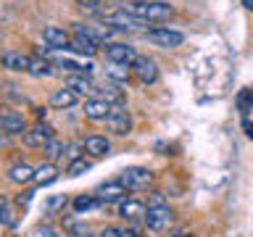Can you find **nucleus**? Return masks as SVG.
Masks as SVG:
<instances>
[{
	"label": "nucleus",
	"mask_w": 253,
	"mask_h": 237,
	"mask_svg": "<svg viewBox=\"0 0 253 237\" xmlns=\"http://www.w3.org/2000/svg\"><path fill=\"white\" fill-rule=\"evenodd\" d=\"M103 21H106V27H111V29H142V27H148V21L132 16L129 11H124V8L116 13H108Z\"/></svg>",
	"instance_id": "6e6552de"
},
{
	"label": "nucleus",
	"mask_w": 253,
	"mask_h": 237,
	"mask_svg": "<svg viewBox=\"0 0 253 237\" xmlns=\"http://www.w3.org/2000/svg\"><path fill=\"white\" fill-rule=\"evenodd\" d=\"M111 103L106 98H87L84 100V118H90V121H106L108 114H111Z\"/></svg>",
	"instance_id": "9d476101"
},
{
	"label": "nucleus",
	"mask_w": 253,
	"mask_h": 237,
	"mask_svg": "<svg viewBox=\"0 0 253 237\" xmlns=\"http://www.w3.org/2000/svg\"><path fill=\"white\" fill-rule=\"evenodd\" d=\"M92 169V161H84V158H77V161H71L69 163V169H66V174L69 177H82L84 171H90Z\"/></svg>",
	"instance_id": "cd10ccee"
},
{
	"label": "nucleus",
	"mask_w": 253,
	"mask_h": 237,
	"mask_svg": "<svg viewBox=\"0 0 253 237\" xmlns=\"http://www.w3.org/2000/svg\"><path fill=\"white\" fill-rule=\"evenodd\" d=\"M119 182L126 187V190H145L148 185H153V174L142 166H132V169H124Z\"/></svg>",
	"instance_id": "20e7f679"
},
{
	"label": "nucleus",
	"mask_w": 253,
	"mask_h": 237,
	"mask_svg": "<svg viewBox=\"0 0 253 237\" xmlns=\"http://www.w3.org/2000/svg\"><path fill=\"white\" fill-rule=\"evenodd\" d=\"M106 126H108L114 134H119V137L129 134V129H132L129 111H126L124 106H114V108H111V114H108V118H106Z\"/></svg>",
	"instance_id": "423d86ee"
},
{
	"label": "nucleus",
	"mask_w": 253,
	"mask_h": 237,
	"mask_svg": "<svg viewBox=\"0 0 253 237\" xmlns=\"http://www.w3.org/2000/svg\"><path fill=\"white\" fill-rule=\"evenodd\" d=\"M71 205H74V211H77V213H82V211L98 208L100 200H98L95 195H87V193H82V195H77V198H74V203H71Z\"/></svg>",
	"instance_id": "a878e982"
},
{
	"label": "nucleus",
	"mask_w": 253,
	"mask_h": 237,
	"mask_svg": "<svg viewBox=\"0 0 253 237\" xmlns=\"http://www.w3.org/2000/svg\"><path fill=\"white\" fill-rule=\"evenodd\" d=\"M137 232L134 229H124V227H106V229H100V235L98 237H134Z\"/></svg>",
	"instance_id": "c756f323"
},
{
	"label": "nucleus",
	"mask_w": 253,
	"mask_h": 237,
	"mask_svg": "<svg viewBox=\"0 0 253 237\" xmlns=\"http://www.w3.org/2000/svg\"><path fill=\"white\" fill-rule=\"evenodd\" d=\"M58 66L71 71V74H87L90 77V71L95 69L92 63H84V61H71V58H58Z\"/></svg>",
	"instance_id": "b1692460"
},
{
	"label": "nucleus",
	"mask_w": 253,
	"mask_h": 237,
	"mask_svg": "<svg viewBox=\"0 0 253 237\" xmlns=\"http://www.w3.org/2000/svg\"><path fill=\"white\" fill-rule=\"evenodd\" d=\"M84 150H87L92 158H103V156H108L111 142H108L106 137H100V134H90V137L84 140Z\"/></svg>",
	"instance_id": "a211bd4d"
},
{
	"label": "nucleus",
	"mask_w": 253,
	"mask_h": 237,
	"mask_svg": "<svg viewBox=\"0 0 253 237\" xmlns=\"http://www.w3.org/2000/svg\"><path fill=\"white\" fill-rule=\"evenodd\" d=\"M243 5L248 8V11H253V0H243Z\"/></svg>",
	"instance_id": "c9c22d12"
},
{
	"label": "nucleus",
	"mask_w": 253,
	"mask_h": 237,
	"mask_svg": "<svg viewBox=\"0 0 253 237\" xmlns=\"http://www.w3.org/2000/svg\"><path fill=\"white\" fill-rule=\"evenodd\" d=\"M55 179H58V166H55V163L47 161V163H42V166H37V169H35V182L40 187L53 185Z\"/></svg>",
	"instance_id": "aec40b11"
},
{
	"label": "nucleus",
	"mask_w": 253,
	"mask_h": 237,
	"mask_svg": "<svg viewBox=\"0 0 253 237\" xmlns=\"http://www.w3.org/2000/svg\"><path fill=\"white\" fill-rule=\"evenodd\" d=\"M145 227L150 232H164V229H169V224L174 221V213L169 205H148V213H145Z\"/></svg>",
	"instance_id": "f03ea898"
},
{
	"label": "nucleus",
	"mask_w": 253,
	"mask_h": 237,
	"mask_svg": "<svg viewBox=\"0 0 253 237\" xmlns=\"http://www.w3.org/2000/svg\"><path fill=\"white\" fill-rule=\"evenodd\" d=\"M29 61H32V55H24V53H16V50L0 53V63L11 71H29Z\"/></svg>",
	"instance_id": "2eb2a0df"
},
{
	"label": "nucleus",
	"mask_w": 253,
	"mask_h": 237,
	"mask_svg": "<svg viewBox=\"0 0 253 237\" xmlns=\"http://www.w3.org/2000/svg\"><path fill=\"white\" fill-rule=\"evenodd\" d=\"M66 87L71 92H77V95H92V92H98L95 90V82L87 74H69L66 77Z\"/></svg>",
	"instance_id": "dca6fc26"
},
{
	"label": "nucleus",
	"mask_w": 253,
	"mask_h": 237,
	"mask_svg": "<svg viewBox=\"0 0 253 237\" xmlns=\"http://www.w3.org/2000/svg\"><path fill=\"white\" fill-rule=\"evenodd\" d=\"M235 106H237V111H240L243 116L251 114V111H253V90H251V87H243V90L237 92Z\"/></svg>",
	"instance_id": "393cba45"
},
{
	"label": "nucleus",
	"mask_w": 253,
	"mask_h": 237,
	"mask_svg": "<svg viewBox=\"0 0 253 237\" xmlns=\"http://www.w3.org/2000/svg\"><path fill=\"white\" fill-rule=\"evenodd\" d=\"M35 114H37V118H45L47 111H45V108H35Z\"/></svg>",
	"instance_id": "f704fd0d"
},
{
	"label": "nucleus",
	"mask_w": 253,
	"mask_h": 237,
	"mask_svg": "<svg viewBox=\"0 0 253 237\" xmlns=\"http://www.w3.org/2000/svg\"><path fill=\"white\" fill-rule=\"evenodd\" d=\"M74 32L77 35H82L87 40H92L95 45H100V42H108V37H111V27H92V24H74Z\"/></svg>",
	"instance_id": "4468645a"
},
{
	"label": "nucleus",
	"mask_w": 253,
	"mask_h": 237,
	"mask_svg": "<svg viewBox=\"0 0 253 237\" xmlns=\"http://www.w3.org/2000/svg\"><path fill=\"white\" fill-rule=\"evenodd\" d=\"M3 205H8V200H5V195H0V208H3Z\"/></svg>",
	"instance_id": "e433bc0d"
},
{
	"label": "nucleus",
	"mask_w": 253,
	"mask_h": 237,
	"mask_svg": "<svg viewBox=\"0 0 253 237\" xmlns=\"http://www.w3.org/2000/svg\"><path fill=\"white\" fill-rule=\"evenodd\" d=\"M134 237H145V235H134Z\"/></svg>",
	"instance_id": "58836bf2"
},
{
	"label": "nucleus",
	"mask_w": 253,
	"mask_h": 237,
	"mask_svg": "<svg viewBox=\"0 0 253 237\" xmlns=\"http://www.w3.org/2000/svg\"><path fill=\"white\" fill-rule=\"evenodd\" d=\"M8 179L16 182V185H27V182H35V169L27 163H16L8 169Z\"/></svg>",
	"instance_id": "412c9836"
},
{
	"label": "nucleus",
	"mask_w": 253,
	"mask_h": 237,
	"mask_svg": "<svg viewBox=\"0 0 253 237\" xmlns=\"http://www.w3.org/2000/svg\"><path fill=\"white\" fill-rule=\"evenodd\" d=\"M61 205H66V195H58V198H50V200H47V208L50 211L61 208Z\"/></svg>",
	"instance_id": "473e14b6"
},
{
	"label": "nucleus",
	"mask_w": 253,
	"mask_h": 237,
	"mask_svg": "<svg viewBox=\"0 0 253 237\" xmlns=\"http://www.w3.org/2000/svg\"><path fill=\"white\" fill-rule=\"evenodd\" d=\"M124 11H129L132 16H137V19H142V21L150 24V21H164V19H169V16L174 13V8L166 5V3H161V0H145V3L132 0V3L124 5Z\"/></svg>",
	"instance_id": "f257e3e1"
},
{
	"label": "nucleus",
	"mask_w": 253,
	"mask_h": 237,
	"mask_svg": "<svg viewBox=\"0 0 253 237\" xmlns=\"http://www.w3.org/2000/svg\"><path fill=\"white\" fill-rule=\"evenodd\" d=\"M145 213H148L145 203L137 200V198H124V200L119 203V216L126 219V221H142Z\"/></svg>",
	"instance_id": "ddd939ff"
},
{
	"label": "nucleus",
	"mask_w": 253,
	"mask_h": 237,
	"mask_svg": "<svg viewBox=\"0 0 253 237\" xmlns=\"http://www.w3.org/2000/svg\"><path fill=\"white\" fill-rule=\"evenodd\" d=\"M0 129L5 134H24L27 132V121H24L21 111L11 106H0Z\"/></svg>",
	"instance_id": "7ed1b4c3"
},
{
	"label": "nucleus",
	"mask_w": 253,
	"mask_h": 237,
	"mask_svg": "<svg viewBox=\"0 0 253 237\" xmlns=\"http://www.w3.org/2000/svg\"><path fill=\"white\" fill-rule=\"evenodd\" d=\"M13 224H16L13 211L8 208V205H3V208H0V227H13Z\"/></svg>",
	"instance_id": "7c9ffc66"
},
{
	"label": "nucleus",
	"mask_w": 253,
	"mask_h": 237,
	"mask_svg": "<svg viewBox=\"0 0 253 237\" xmlns=\"http://www.w3.org/2000/svg\"><path fill=\"white\" fill-rule=\"evenodd\" d=\"M174 237H195V235H185V232H182V235H174Z\"/></svg>",
	"instance_id": "4c0bfd02"
},
{
	"label": "nucleus",
	"mask_w": 253,
	"mask_h": 237,
	"mask_svg": "<svg viewBox=\"0 0 253 237\" xmlns=\"http://www.w3.org/2000/svg\"><path fill=\"white\" fill-rule=\"evenodd\" d=\"M32 237H58V232H55L53 227H47V224H42V227H37L35 232H32Z\"/></svg>",
	"instance_id": "2f4dec72"
},
{
	"label": "nucleus",
	"mask_w": 253,
	"mask_h": 237,
	"mask_svg": "<svg viewBox=\"0 0 253 237\" xmlns=\"http://www.w3.org/2000/svg\"><path fill=\"white\" fill-rule=\"evenodd\" d=\"M50 106L53 108H71V106H77V92H71L69 87L66 90H53L50 92Z\"/></svg>",
	"instance_id": "4be33fe9"
},
{
	"label": "nucleus",
	"mask_w": 253,
	"mask_h": 237,
	"mask_svg": "<svg viewBox=\"0 0 253 237\" xmlns=\"http://www.w3.org/2000/svg\"><path fill=\"white\" fill-rule=\"evenodd\" d=\"M42 40L50 47H69V35H66V29H61V27H45L42 29Z\"/></svg>",
	"instance_id": "6ab92c4d"
},
{
	"label": "nucleus",
	"mask_w": 253,
	"mask_h": 237,
	"mask_svg": "<svg viewBox=\"0 0 253 237\" xmlns=\"http://www.w3.org/2000/svg\"><path fill=\"white\" fill-rule=\"evenodd\" d=\"M42 150H45V156L50 158V163H53L55 158H61V156H63V150H66V145H63L61 140H55V137H53V140L47 142V145H45Z\"/></svg>",
	"instance_id": "c85d7f7f"
},
{
	"label": "nucleus",
	"mask_w": 253,
	"mask_h": 237,
	"mask_svg": "<svg viewBox=\"0 0 253 237\" xmlns=\"http://www.w3.org/2000/svg\"><path fill=\"white\" fill-rule=\"evenodd\" d=\"M243 129H245V134H248V137L253 140V124L248 121V118H245V121H243Z\"/></svg>",
	"instance_id": "72a5a7b5"
},
{
	"label": "nucleus",
	"mask_w": 253,
	"mask_h": 237,
	"mask_svg": "<svg viewBox=\"0 0 253 237\" xmlns=\"http://www.w3.org/2000/svg\"><path fill=\"white\" fill-rule=\"evenodd\" d=\"M53 137H55V134H53V129L47 124H35L32 129L24 132V145H29V148H45Z\"/></svg>",
	"instance_id": "9b49d317"
},
{
	"label": "nucleus",
	"mask_w": 253,
	"mask_h": 237,
	"mask_svg": "<svg viewBox=\"0 0 253 237\" xmlns=\"http://www.w3.org/2000/svg\"><path fill=\"white\" fill-rule=\"evenodd\" d=\"M126 193H129V190H126L119 179H114V182H106V185H100L95 190V198H98L100 203H116V200H124Z\"/></svg>",
	"instance_id": "f8f14e48"
},
{
	"label": "nucleus",
	"mask_w": 253,
	"mask_h": 237,
	"mask_svg": "<svg viewBox=\"0 0 253 237\" xmlns=\"http://www.w3.org/2000/svg\"><path fill=\"white\" fill-rule=\"evenodd\" d=\"M108 79H114V82H126L129 79V74H132V66H122V63H114L108 71Z\"/></svg>",
	"instance_id": "bb28decb"
},
{
	"label": "nucleus",
	"mask_w": 253,
	"mask_h": 237,
	"mask_svg": "<svg viewBox=\"0 0 253 237\" xmlns=\"http://www.w3.org/2000/svg\"><path fill=\"white\" fill-rule=\"evenodd\" d=\"M106 58L111 63H122V66H132L134 58H137V53H134V47L132 45H126V42H106Z\"/></svg>",
	"instance_id": "39448f33"
},
{
	"label": "nucleus",
	"mask_w": 253,
	"mask_h": 237,
	"mask_svg": "<svg viewBox=\"0 0 253 237\" xmlns=\"http://www.w3.org/2000/svg\"><path fill=\"white\" fill-rule=\"evenodd\" d=\"M132 71L137 74V79L142 84H153L156 79H158V66H156V61L153 58H145V55H137L132 63Z\"/></svg>",
	"instance_id": "1a4fd4ad"
},
{
	"label": "nucleus",
	"mask_w": 253,
	"mask_h": 237,
	"mask_svg": "<svg viewBox=\"0 0 253 237\" xmlns=\"http://www.w3.org/2000/svg\"><path fill=\"white\" fill-rule=\"evenodd\" d=\"M27 74H32V77H53L55 74V66L50 61H45V58H40V55H32V61H29V71Z\"/></svg>",
	"instance_id": "5701e85b"
},
{
	"label": "nucleus",
	"mask_w": 253,
	"mask_h": 237,
	"mask_svg": "<svg viewBox=\"0 0 253 237\" xmlns=\"http://www.w3.org/2000/svg\"><path fill=\"white\" fill-rule=\"evenodd\" d=\"M69 50L77 53V55H84V58H92V55L98 53V45H95L92 40L82 37V35H74L69 40Z\"/></svg>",
	"instance_id": "f3484780"
},
{
	"label": "nucleus",
	"mask_w": 253,
	"mask_h": 237,
	"mask_svg": "<svg viewBox=\"0 0 253 237\" xmlns=\"http://www.w3.org/2000/svg\"><path fill=\"white\" fill-rule=\"evenodd\" d=\"M148 40L161 47H179L182 42H185V35L177 29H169V27H153L148 32Z\"/></svg>",
	"instance_id": "0eeeda50"
}]
</instances>
